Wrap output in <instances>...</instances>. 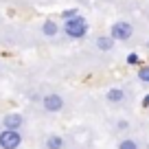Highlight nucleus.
<instances>
[{
	"instance_id": "nucleus-12",
	"label": "nucleus",
	"mask_w": 149,
	"mask_h": 149,
	"mask_svg": "<svg viewBox=\"0 0 149 149\" xmlns=\"http://www.w3.org/2000/svg\"><path fill=\"white\" fill-rule=\"evenodd\" d=\"M74 15H79V13H77V9H66V11H61V18H64V20H70V18H74Z\"/></svg>"
},
{
	"instance_id": "nucleus-14",
	"label": "nucleus",
	"mask_w": 149,
	"mask_h": 149,
	"mask_svg": "<svg viewBox=\"0 0 149 149\" xmlns=\"http://www.w3.org/2000/svg\"><path fill=\"white\" fill-rule=\"evenodd\" d=\"M143 103H145V105H149V94L145 97V101H143Z\"/></svg>"
},
{
	"instance_id": "nucleus-7",
	"label": "nucleus",
	"mask_w": 149,
	"mask_h": 149,
	"mask_svg": "<svg viewBox=\"0 0 149 149\" xmlns=\"http://www.w3.org/2000/svg\"><path fill=\"white\" fill-rule=\"evenodd\" d=\"M123 99H125V92H123L121 88H112L110 92H107V101H112V103H121Z\"/></svg>"
},
{
	"instance_id": "nucleus-15",
	"label": "nucleus",
	"mask_w": 149,
	"mask_h": 149,
	"mask_svg": "<svg viewBox=\"0 0 149 149\" xmlns=\"http://www.w3.org/2000/svg\"><path fill=\"white\" fill-rule=\"evenodd\" d=\"M147 48H149V42H147Z\"/></svg>"
},
{
	"instance_id": "nucleus-1",
	"label": "nucleus",
	"mask_w": 149,
	"mask_h": 149,
	"mask_svg": "<svg viewBox=\"0 0 149 149\" xmlns=\"http://www.w3.org/2000/svg\"><path fill=\"white\" fill-rule=\"evenodd\" d=\"M64 33L68 37H72V40H81V37H86V33H88V22H86L81 15H74V18H70V20L64 22Z\"/></svg>"
},
{
	"instance_id": "nucleus-11",
	"label": "nucleus",
	"mask_w": 149,
	"mask_h": 149,
	"mask_svg": "<svg viewBox=\"0 0 149 149\" xmlns=\"http://www.w3.org/2000/svg\"><path fill=\"white\" fill-rule=\"evenodd\" d=\"M138 79L143 81V84H149V66H143V68L138 70Z\"/></svg>"
},
{
	"instance_id": "nucleus-8",
	"label": "nucleus",
	"mask_w": 149,
	"mask_h": 149,
	"mask_svg": "<svg viewBox=\"0 0 149 149\" xmlns=\"http://www.w3.org/2000/svg\"><path fill=\"white\" fill-rule=\"evenodd\" d=\"M42 31H44V35H48V37H53L57 33V24L53 22V20H46V22L42 24Z\"/></svg>"
},
{
	"instance_id": "nucleus-3",
	"label": "nucleus",
	"mask_w": 149,
	"mask_h": 149,
	"mask_svg": "<svg viewBox=\"0 0 149 149\" xmlns=\"http://www.w3.org/2000/svg\"><path fill=\"white\" fill-rule=\"evenodd\" d=\"M132 33H134V26H132L130 22H125V20H121V22L112 24L110 37H112V40H116V42H125V40L132 37Z\"/></svg>"
},
{
	"instance_id": "nucleus-4",
	"label": "nucleus",
	"mask_w": 149,
	"mask_h": 149,
	"mask_svg": "<svg viewBox=\"0 0 149 149\" xmlns=\"http://www.w3.org/2000/svg\"><path fill=\"white\" fill-rule=\"evenodd\" d=\"M42 105L46 112H59V110H64V99L59 94H46L42 99Z\"/></svg>"
},
{
	"instance_id": "nucleus-5",
	"label": "nucleus",
	"mask_w": 149,
	"mask_h": 149,
	"mask_svg": "<svg viewBox=\"0 0 149 149\" xmlns=\"http://www.w3.org/2000/svg\"><path fill=\"white\" fill-rule=\"evenodd\" d=\"M2 125H5V130H20V127L24 125V118L18 112H11V114H7V116L2 118Z\"/></svg>"
},
{
	"instance_id": "nucleus-9",
	"label": "nucleus",
	"mask_w": 149,
	"mask_h": 149,
	"mask_svg": "<svg viewBox=\"0 0 149 149\" xmlns=\"http://www.w3.org/2000/svg\"><path fill=\"white\" fill-rule=\"evenodd\" d=\"M97 46L101 48V51H110V48L114 46V40H112V37H97Z\"/></svg>"
},
{
	"instance_id": "nucleus-2",
	"label": "nucleus",
	"mask_w": 149,
	"mask_h": 149,
	"mask_svg": "<svg viewBox=\"0 0 149 149\" xmlns=\"http://www.w3.org/2000/svg\"><path fill=\"white\" fill-rule=\"evenodd\" d=\"M22 145L20 130H2L0 132V149H18Z\"/></svg>"
},
{
	"instance_id": "nucleus-6",
	"label": "nucleus",
	"mask_w": 149,
	"mask_h": 149,
	"mask_svg": "<svg viewBox=\"0 0 149 149\" xmlns=\"http://www.w3.org/2000/svg\"><path fill=\"white\" fill-rule=\"evenodd\" d=\"M46 149H64V138H61L59 134H48Z\"/></svg>"
},
{
	"instance_id": "nucleus-13",
	"label": "nucleus",
	"mask_w": 149,
	"mask_h": 149,
	"mask_svg": "<svg viewBox=\"0 0 149 149\" xmlns=\"http://www.w3.org/2000/svg\"><path fill=\"white\" fill-rule=\"evenodd\" d=\"M127 64H138V55H136V53H130V55H127Z\"/></svg>"
},
{
	"instance_id": "nucleus-10",
	"label": "nucleus",
	"mask_w": 149,
	"mask_h": 149,
	"mask_svg": "<svg viewBox=\"0 0 149 149\" xmlns=\"http://www.w3.org/2000/svg\"><path fill=\"white\" fill-rule=\"evenodd\" d=\"M118 149H138V145H136V140L125 138V140H121V143H118Z\"/></svg>"
}]
</instances>
